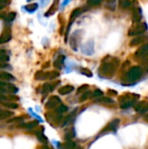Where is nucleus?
I'll return each instance as SVG.
<instances>
[{
    "label": "nucleus",
    "mask_w": 148,
    "mask_h": 149,
    "mask_svg": "<svg viewBox=\"0 0 148 149\" xmlns=\"http://www.w3.org/2000/svg\"><path fill=\"white\" fill-rule=\"evenodd\" d=\"M134 105V100H126V101H124L120 107L122 109H126V108H129V107H132Z\"/></svg>",
    "instance_id": "23"
},
{
    "label": "nucleus",
    "mask_w": 148,
    "mask_h": 149,
    "mask_svg": "<svg viewBox=\"0 0 148 149\" xmlns=\"http://www.w3.org/2000/svg\"><path fill=\"white\" fill-rule=\"evenodd\" d=\"M108 59L109 60H107V58H106L99 68V75L106 78L113 77L120 65V60L117 58H112L108 56Z\"/></svg>",
    "instance_id": "1"
},
{
    "label": "nucleus",
    "mask_w": 148,
    "mask_h": 149,
    "mask_svg": "<svg viewBox=\"0 0 148 149\" xmlns=\"http://www.w3.org/2000/svg\"><path fill=\"white\" fill-rule=\"evenodd\" d=\"M48 65H50V62H47V63L43 66V68H46V67H48Z\"/></svg>",
    "instance_id": "48"
},
{
    "label": "nucleus",
    "mask_w": 148,
    "mask_h": 149,
    "mask_svg": "<svg viewBox=\"0 0 148 149\" xmlns=\"http://www.w3.org/2000/svg\"><path fill=\"white\" fill-rule=\"evenodd\" d=\"M60 103H61V100H60V99H59L58 96H51V97L49 99L48 102L45 104V107H46L47 108H53V107H55L58 104H60Z\"/></svg>",
    "instance_id": "9"
},
{
    "label": "nucleus",
    "mask_w": 148,
    "mask_h": 149,
    "mask_svg": "<svg viewBox=\"0 0 148 149\" xmlns=\"http://www.w3.org/2000/svg\"><path fill=\"white\" fill-rule=\"evenodd\" d=\"M148 39V36H146V35H139L138 37L134 38L131 42H130V45L131 46H134V45H138L140 44H141L143 41Z\"/></svg>",
    "instance_id": "14"
},
{
    "label": "nucleus",
    "mask_w": 148,
    "mask_h": 149,
    "mask_svg": "<svg viewBox=\"0 0 148 149\" xmlns=\"http://www.w3.org/2000/svg\"><path fill=\"white\" fill-rule=\"evenodd\" d=\"M143 71L140 66H133L126 73V79L129 82H133L140 79L142 76Z\"/></svg>",
    "instance_id": "4"
},
{
    "label": "nucleus",
    "mask_w": 148,
    "mask_h": 149,
    "mask_svg": "<svg viewBox=\"0 0 148 149\" xmlns=\"http://www.w3.org/2000/svg\"><path fill=\"white\" fill-rule=\"evenodd\" d=\"M98 101H101V102H104V103H106V104H112V103L114 102V101H113L112 99H110V98H103V99H101V100H96V102H98Z\"/></svg>",
    "instance_id": "37"
},
{
    "label": "nucleus",
    "mask_w": 148,
    "mask_h": 149,
    "mask_svg": "<svg viewBox=\"0 0 148 149\" xmlns=\"http://www.w3.org/2000/svg\"><path fill=\"white\" fill-rule=\"evenodd\" d=\"M71 1H72V0H64V2L62 3V5H61V6H62V7H65V5H67V4L69 3Z\"/></svg>",
    "instance_id": "45"
},
{
    "label": "nucleus",
    "mask_w": 148,
    "mask_h": 149,
    "mask_svg": "<svg viewBox=\"0 0 148 149\" xmlns=\"http://www.w3.org/2000/svg\"><path fill=\"white\" fill-rule=\"evenodd\" d=\"M0 87H4L7 91V93H17L18 89L12 84H9V83H5V82H1L0 81Z\"/></svg>",
    "instance_id": "10"
},
{
    "label": "nucleus",
    "mask_w": 148,
    "mask_h": 149,
    "mask_svg": "<svg viewBox=\"0 0 148 149\" xmlns=\"http://www.w3.org/2000/svg\"><path fill=\"white\" fill-rule=\"evenodd\" d=\"M81 52L88 56H91L94 53V42L93 40H88L81 47Z\"/></svg>",
    "instance_id": "6"
},
{
    "label": "nucleus",
    "mask_w": 148,
    "mask_h": 149,
    "mask_svg": "<svg viewBox=\"0 0 148 149\" xmlns=\"http://www.w3.org/2000/svg\"><path fill=\"white\" fill-rule=\"evenodd\" d=\"M65 58V57L64 55H59V56L57 58V59L54 61V63H53L54 67L57 68L58 70H61V69L63 68V66H64Z\"/></svg>",
    "instance_id": "15"
},
{
    "label": "nucleus",
    "mask_w": 148,
    "mask_h": 149,
    "mask_svg": "<svg viewBox=\"0 0 148 149\" xmlns=\"http://www.w3.org/2000/svg\"><path fill=\"white\" fill-rule=\"evenodd\" d=\"M146 120H147V121H148V114H147V116H146Z\"/></svg>",
    "instance_id": "50"
},
{
    "label": "nucleus",
    "mask_w": 148,
    "mask_h": 149,
    "mask_svg": "<svg viewBox=\"0 0 148 149\" xmlns=\"http://www.w3.org/2000/svg\"><path fill=\"white\" fill-rule=\"evenodd\" d=\"M49 2H50V0H41V4L43 7H44L49 3Z\"/></svg>",
    "instance_id": "44"
},
{
    "label": "nucleus",
    "mask_w": 148,
    "mask_h": 149,
    "mask_svg": "<svg viewBox=\"0 0 148 149\" xmlns=\"http://www.w3.org/2000/svg\"><path fill=\"white\" fill-rule=\"evenodd\" d=\"M42 149H51V148H48V147H43V148Z\"/></svg>",
    "instance_id": "49"
},
{
    "label": "nucleus",
    "mask_w": 148,
    "mask_h": 149,
    "mask_svg": "<svg viewBox=\"0 0 148 149\" xmlns=\"http://www.w3.org/2000/svg\"><path fill=\"white\" fill-rule=\"evenodd\" d=\"M74 90V87L72 86L67 85L65 86H62L61 88L58 89V93H60L61 95H66L70 93H72Z\"/></svg>",
    "instance_id": "16"
},
{
    "label": "nucleus",
    "mask_w": 148,
    "mask_h": 149,
    "mask_svg": "<svg viewBox=\"0 0 148 149\" xmlns=\"http://www.w3.org/2000/svg\"><path fill=\"white\" fill-rule=\"evenodd\" d=\"M38 124V122L37 120H33V121H31V122H29V123H27V124H24L23 127H25V128H27V129H32V128H34L35 127H37Z\"/></svg>",
    "instance_id": "30"
},
{
    "label": "nucleus",
    "mask_w": 148,
    "mask_h": 149,
    "mask_svg": "<svg viewBox=\"0 0 148 149\" xmlns=\"http://www.w3.org/2000/svg\"><path fill=\"white\" fill-rule=\"evenodd\" d=\"M71 119H72V115H68V116H66V117H65L64 119H63V120H62V123H61V127H65L70 121H71Z\"/></svg>",
    "instance_id": "34"
},
{
    "label": "nucleus",
    "mask_w": 148,
    "mask_h": 149,
    "mask_svg": "<svg viewBox=\"0 0 148 149\" xmlns=\"http://www.w3.org/2000/svg\"><path fill=\"white\" fill-rule=\"evenodd\" d=\"M91 94H92V93H91L90 91H86V92L83 93L82 95H81L80 98H79V101H80V102H83V101H85V100H87Z\"/></svg>",
    "instance_id": "31"
},
{
    "label": "nucleus",
    "mask_w": 148,
    "mask_h": 149,
    "mask_svg": "<svg viewBox=\"0 0 148 149\" xmlns=\"http://www.w3.org/2000/svg\"><path fill=\"white\" fill-rule=\"evenodd\" d=\"M1 105L7 107V108H12V109H17L18 107V105L16 103H10V102H1Z\"/></svg>",
    "instance_id": "27"
},
{
    "label": "nucleus",
    "mask_w": 148,
    "mask_h": 149,
    "mask_svg": "<svg viewBox=\"0 0 148 149\" xmlns=\"http://www.w3.org/2000/svg\"><path fill=\"white\" fill-rule=\"evenodd\" d=\"M38 3H31V4L25 6V10L29 12H34L38 9Z\"/></svg>",
    "instance_id": "29"
},
{
    "label": "nucleus",
    "mask_w": 148,
    "mask_h": 149,
    "mask_svg": "<svg viewBox=\"0 0 148 149\" xmlns=\"http://www.w3.org/2000/svg\"><path fill=\"white\" fill-rule=\"evenodd\" d=\"M135 56L138 58H141V59H145L148 58V43L145 44L144 45H142L141 47H140L138 49V51L135 52Z\"/></svg>",
    "instance_id": "8"
},
{
    "label": "nucleus",
    "mask_w": 148,
    "mask_h": 149,
    "mask_svg": "<svg viewBox=\"0 0 148 149\" xmlns=\"http://www.w3.org/2000/svg\"><path fill=\"white\" fill-rule=\"evenodd\" d=\"M67 107L65 106V105H60L58 107V109H57V112L58 113H65L66 111H67Z\"/></svg>",
    "instance_id": "36"
},
{
    "label": "nucleus",
    "mask_w": 148,
    "mask_h": 149,
    "mask_svg": "<svg viewBox=\"0 0 148 149\" xmlns=\"http://www.w3.org/2000/svg\"><path fill=\"white\" fill-rule=\"evenodd\" d=\"M103 95V92L99 89H96L93 93H92V97H100Z\"/></svg>",
    "instance_id": "39"
},
{
    "label": "nucleus",
    "mask_w": 148,
    "mask_h": 149,
    "mask_svg": "<svg viewBox=\"0 0 148 149\" xmlns=\"http://www.w3.org/2000/svg\"><path fill=\"white\" fill-rule=\"evenodd\" d=\"M142 19V10L140 7L136 6L133 10V23H139Z\"/></svg>",
    "instance_id": "11"
},
{
    "label": "nucleus",
    "mask_w": 148,
    "mask_h": 149,
    "mask_svg": "<svg viewBox=\"0 0 148 149\" xmlns=\"http://www.w3.org/2000/svg\"><path fill=\"white\" fill-rule=\"evenodd\" d=\"M120 6L123 9H126L129 8L132 5V2L131 0H120Z\"/></svg>",
    "instance_id": "25"
},
{
    "label": "nucleus",
    "mask_w": 148,
    "mask_h": 149,
    "mask_svg": "<svg viewBox=\"0 0 148 149\" xmlns=\"http://www.w3.org/2000/svg\"><path fill=\"white\" fill-rule=\"evenodd\" d=\"M135 110L139 113H146L148 111V103L146 101H140L135 106Z\"/></svg>",
    "instance_id": "13"
},
{
    "label": "nucleus",
    "mask_w": 148,
    "mask_h": 149,
    "mask_svg": "<svg viewBox=\"0 0 148 149\" xmlns=\"http://www.w3.org/2000/svg\"><path fill=\"white\" fill-rule=\"evenodd\" d=\"M35 79L37 80H44V72L43 71H38L35 74Z\"/></svg>",
    "instance_id": "32"
},
{
    "label": "nucleus",
    "mask_w": 148,
    "mask_h": 149,
    "mask_svg": "<svg viewBox=\"0 0 148 149\" xmlns=\"http://www.w3.org/2000/svg\"><path fill=\"white\" fill-rule=\"evenodd\" d=\"M8 100V98L6 96H4L3 94H0V102H3L4 100Z\"/></svg>",
    "instance_id": "43"
},
{
    "label": "nucleus",
    "mask_w": 148,
    "mask_h": 149,
    "mask_svg": "<svg viewBox=\"0 0 148 149\" xmlns=\"http://www.w3.org/2000/svg\"><path fill=\"white\" fill-rule=\"evenodd\" d=\"M7 3H8L7 0H0V10H3L7 5Z\"/></svg>",
    "instance_id": "41"
},
{
    "label": "nucleus",
    "mask_w": 148,
    "mask_h": 149,
    "mask_svg": "<svg viewBox=\"0 0 148 149\" xmlns=\"http://www.w3.org/2000/svg\"><path fill=\"white\" fill-rule=\"evenodd\" d=\"M28 1H31V0H28Z\"/></svg>",
    "instance_id": "51"
},
{
    "label": "nucleus",
    "mask_w": 148,
    "mask_h": 149,
    "mask_svg": "<svg viewBox=\"0 0 148 149\" xmlns=\"http://www.w3.org/2000/svg\"><path fill=\"white\" fill-rule=\"evenodd\" d=\"M58 3H59V0H54V2L52 3L51 6L50 7V9L45 12V17H50V16H52L56 13V11L58 10Z\"/></svg>",
    "instance_id": "12"
},
{
    "label": "nucleus",
    "mask_w": 148,
    "mask_h": 149,
    "mask_svg": "<svg viewBox=\"0 0 148 149\" xmlns=\"http://www.w3.org/2000/svg\"><path fill=\"white\" fill-rule=\"evenodd\" d=\"M147 31V24L146 23H134L132 28L128 31L129 36H139L144 34Z\"/></svg>",
    "instance_id": "3"
},
{
    "label": "nucleus",
    "mask_w": 148,
    "mask_h": 149,
    "mask_svg": "<svg viewBox=\"0 0 148 149\" xmlns=\"http://www.w3.org/2000/svg\"><path fill=\"white\" fill-rule=\"evenodd\" d=\"M7 91L4 87H0V94H3V93H6Z\"/></svg>",
    "instance_id": "46"
},
{
    "label": "nucleus",
    "mask_w": 148,
    "mask_h": 149,
    "mask_svg": "<svg viewBox=\"0 0 148 149\" xmlns=\"http://www.w3.org/2000/svg\"><path fill=\"white\" fill-rule=\"evenodd\" d=\"M5 17V13L4 12H1L0 13V19H4Z\"/></svg>",
    "instance_id": "47"
},
{
    "label": "nucleus",
    "mask_w": 148,
    "mask_h": 149,
    "mask_svg": "<svg viewBox=\"0 0 148 149\" xmlns=\"http://www.w3.org/2000/svg\"><path fill=\"white\" fill-rule=\"evenodd\" d=\"M0 79H2L3 81H12L15 80V78L10 73L7 72H3L0 73Z\"/></svg>",
    "instance_id": "17"
},
{
    "label": "nucleus",
    "mask_w": 148,
    "mask_h": 149,
    "mask_svg": "<svg viewBox=\"0 0 148 149\" xmlns=\"http://www.w3.org/2000/svg\"><path fill=\"white\" fill-rule=\"evenodd\" d=\"M82 73H83V74H85V75H86L87 77H92V72H91V71H90V70H88L87 68L83 69V70H82Z\"/></svg>",
    "instance_id": "40"
},
{
    "label": "nucleus",
    "mask_w": 148,
    "mask_h": 149,
    "mask_svg": "<svg viewBox=\"0 0 148 149\" xmlns=\"http://www.w3.org/2000/svg\"><path fill=\"white\" fill-rule=\"evenodd\" d=\"M53 90V86L50 83H45L43 86L42 88V93H47L49 92H51Z\"/></svg>",
    "instance_id": "24"
},
{
    "label": "nucleus",
    "mask_w": 148,
    "mask_h": 149,
    "mask_svg": "<svg viewBox=\"0 0 148 149\" xmlns=\"http://www.w3.org/2000/svg\"><path fill=\"white\" fill-rule=\"evenodd\" d=\"M36 134H37L38 139L41 142H44V143H46V142H47L48 140H47V138H46L44 134H40V133H38V132H37Z\"/></svg>",
    "instance_id": "35"
},
{
    "label": "nucleus",
    "mask_w": 148,
    "mask_h": 149,
    "mask_svg": "<svg viewBox=\"0 0 148 149\" xmlns=\"http://www.w3.org/2000/svg\"><path fill=\"white\" fill-rule=\"evenodd\" d=\"M11 38H12V35H11L10 29L8 26H5L0 35V45L9 42L11 39Z\"/></svg>",
    "instance_id": "7"
},
{
    "label": "nucleus",
    "mask_w": 148,
    "mask_h": 149,
    "mask_svg": "<svg viewBox=\"0 0 148 149\" xmlns=\"http://www.w3.org/2000/svg\"><path fill=\"white\" fill-rule=\"evenodd\" d=\"M10 58L7 55L6 52L3 50H0V63H6L7 61H9Z\"/></svg>",
    "instance_id": "21"
},
{
    "label": "nucleus",
    "mask_w": 148,
    "mask_h": 149,
    "mask_svg": "<svg viewBox=\"0 0 148 149\" xmlns=\"http://www.w3.org/2000/svg\"><path fill=\"white\" fill-rule=\"evenodd\" d=\"M16 17V12H9L8 15H5V17H4V20L7 21V22H11L15 19Z\"/></svg>",
    "instance_id": "28"
},
{
    "label": "nucleus",
    "mask_w": 148,
    "mask_h": 149,
    "mask_svg": "<svg viewBox=\"0 0 148 149\" xmlns=\"http://www.w3.org/2000/svg\"><path fill=\"white\" fill-rule=\"evenodd\" d=\"M59 76V72L57 71H51L44 72V79H54Z\"/></svg>",
    "instance_id": "18"
},
{
    "label": "nucleus",
    "mask_w": 148,
    "mask_h": 149,
    "mask_svg": "<svg viewBox=\"0 0 148 149\" xmlns=\"http://www.w3.org/2000/svg\"><path fill=\"white\" fill-rule=\"evenodd\" d=\"M24 120V118L23 117H16V118H14V119H12V120H9V122H14V121H22Z\"/></svg>",
    "instance_id": "42"
},
{
    "label": "nucleus",
    "mask_w": 148,
    "mask_h": 149,
    "mask_svg": "<svg viewBox=\"0 0 148 149\" xmlns=\"http://www.w3.org/2000/svg\"><path fill=\"white\" fill-rule=\"evenodd\" d=\"M120 120L119 119H116V120H113V121H111L108 125V129L109 130H112V131H116L118 129V127L120 125Z\"/></svg>",
    "instance_id": "19"
},
{
    "label": "nucleus",
    "mask_w": 148,
    "mask_h": 149,
    "mask_svg": "<svg viewBox=\"0 0 148 149\" xmlns=\"http://www.w3.org/2000/svg\"><path fill=\"white\" fill-rule=\"evenodd\" d=\"M87 89H88V85H83V86H79L78 88V91L77 92H78V93H83Z\"/></svg>",
    "instance_id": "38"
},
{
    "label": "nucleus",
    "mask_w": 148,
    "mask_h": 149,
    "mask_svg": "<svg viewBox=\"0 0 148 149\" xmlns=\"http://www.w3.org/2000/svg\"><path fill=\"white\" fill-rule=\"evenodd\" d=\"M63 149H76V144L72 141H67L64 144Z\"/></svg>",
    "instance_id": "26"
},
{
    "label": "nucleus",
    "mask_w": 148,
    "mask_h": 149,
    "mask_svg": "<svg viewBox=\"0 0 148 149\" xmlns=\"http://www.w3.org/2000/svg\"><path fill=\"white\" fill-rule=\"evenodd\" d=\"M85 10V9H83V8H76V9H74V10L72 11L71 16H70L69 24H68L67 31H66V33H65V40H67V37H68V34H69V30H70V27L72 26V23H73L74 20H75L78 17H79Z\"/></svg>",
    "instance_id": "5"
},
{
    "label": "nucleus",
    "mask_w": 148,
    "mask_h": 149,
    "mask_svg": "<svg viewBox=\"0 0 148 149\" xmlns=\"http://www.w3.org/2000/svg\"><path fill=\"white\" fill-rule=\"evenodd\" d=\"M14 114L13 112L9 111V110H2L0 109V120H4L7 119L10 116H12Z\"/></svg>",
    "instance_id": "20"
},
{
    "label": "nucleus",
    "mask_w": 148,
    "mask_h": 149,
    "mask_svg": "<svg viewBox=\"0 0 148 149\" xmlns=\"http://www.w3.org/2000/svg\"><path fill=\"white\" fill-rule=\"evenodd\" d=\"M106 2L105 6L112 10H113L115 9V5H116V0H104Z\"/></svg>",
    "instance_id": "22"
},
{
    "label": "nucleus",
    "mask_w": 148,
    "mask_h": 149,
    "mask_svg": "<svg viewBox=\"0 0 148 149\" xmlns=\"http://www.w3.org/2000/svg\"><path fill=\"white\" fill-rule=\"evenodd\" d=\"M83 37V31L82 30H76L71 34L70 37V46L73 51H78V47L81 42Z\"/></svg>",
    "instance_id": "2"
},
{
    "label": "nucleus",
    "mask_w": 148,
    "mask_h": 149,
    "mask_svg": "<svg viewBox=\"0 0 148 149\" xmlns=\"http://www.w3.org/2000/svg\"><path fill=\"white\" fill-rule=\"evenodd\" d=\"M104 0H88L87 1V5L88 6H96L100 4Z\"/></svg>",
    "instance_id": "33"
}]
</instances>
